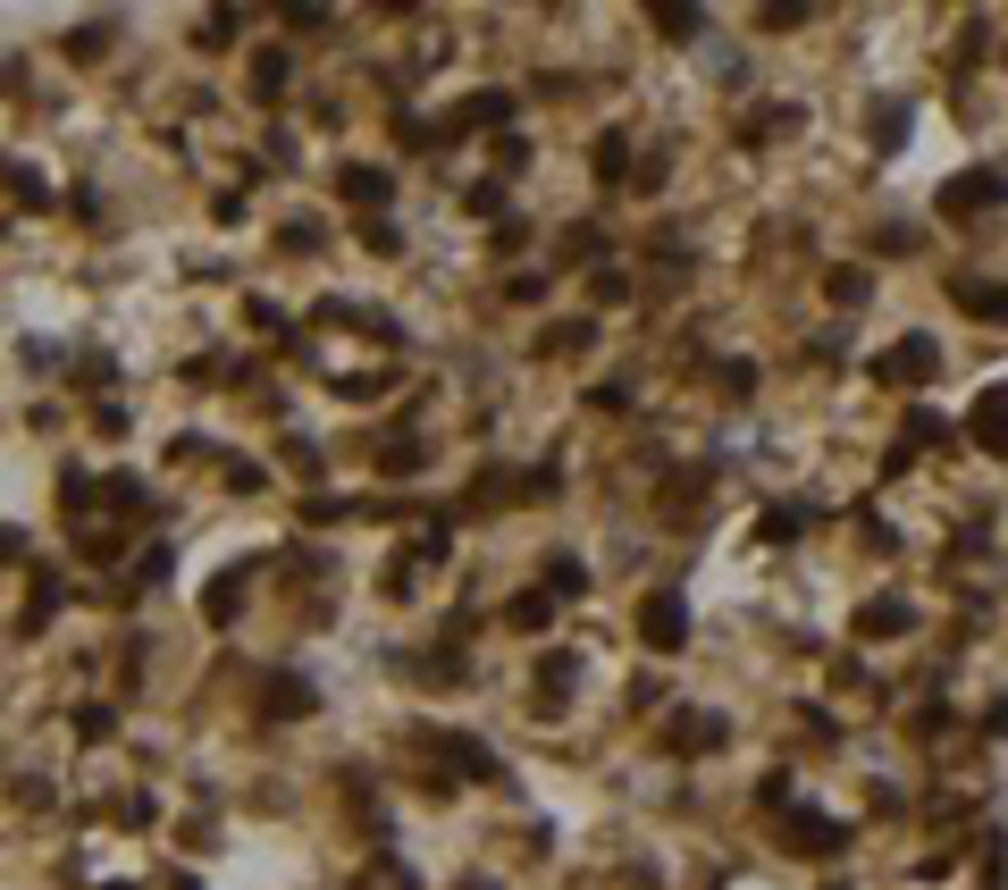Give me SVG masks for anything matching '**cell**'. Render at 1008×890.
Returning a JSON list of instances; mask_svg holds the SVG:
<instances>
[{"instance_id":"1","label":"cell","mask_w":1008,"mask_h":890,"mask_svg":"<svg viewBox=\"0 0 1008 890\" xmlns=\"http://www.w3.org/2000/svg\"><path fill=\"white\" fill-rule=\"evenodd\" d=\"M975 437H984L991 454H1008V387H991V396L975 403Z\"/></svg>"},{"instance_id":"4","label":"cell","mask_w":1008,"mask_h":890,"mask_svg":"<svg viewBox=\"0 0 1008 890\" xmlns=\"http://www.w3.org/2000/svg\"><path fill=\"white\" fill-rule=\"evenodd\" d=\"M908 370H932V344H925V337H908V344L891 353V379H908Z\"/></svg>"},{"instance_id":"2","label":"cell","mask_w":1008,"mask_h":890,"mask_svg":"<svg viewBox=\"0 0 1008 890\" xmlns=\"http://www.w3.org/2000/svg\"><path fill=\"white\" fill-rule=\"evenodd\" d=\"M647 639H656V647H681V606H672V597H656V606H647Z\"/></svg>"},{"instance_id":"3","label":"cell","mask_w":1008,"mask_h":890,"mask_svg":"<svg viewBox=\"0 0 1008 890\" xmlns=\"http://www.w3.org/2000/svg\"><path fill=\"white\" fill-rule=\"evenodd\" d=\"M984 202H1000V186H991V177H975V186H950V219H967V210H984Z\"/></svg>"}]
</instances>
